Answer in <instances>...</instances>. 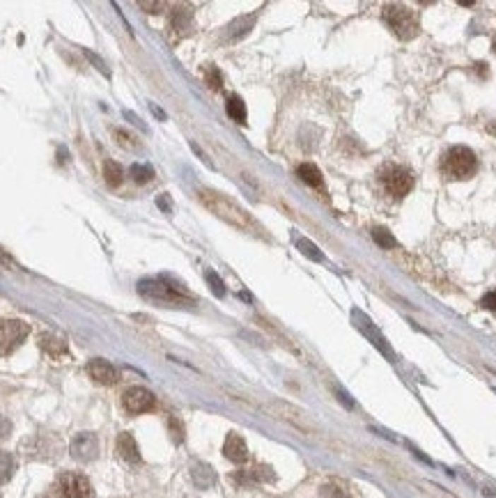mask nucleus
<instances>
[{"instance_id":"cd10ccee","label":"nucleus","mask_w":496,"mask_h":498,"mask_svg":"<svg viewBox=\"0 0 496 498\" xmlns=\"http://www.w3.org/2000/svg\"><path fill=\"white\" fill-rule=\"evenodd\" d=\"M168 425H170V429H172L175 441H177V444H179V441L184 439V434H182V425L177 422V418H170V420H168Z\"/></svg>"},{"instance_id":"f8f14e48","label":"nucleus","mask_w":496,"mask_h":498,"mask_svg":"<svg viewBox=\"0 0 496 498\" xmlns=\"http://www.w3.org/2000/svg\"><path fill=\"white\" fill-rule=\"evenodd\" d=\"M223 455L230 459V462H237V464H242L248 459V448H246V441L235 434V432H230L228 439H225V444H223Z\"/></svg>"},{"instance_id":"2f4dec72","label":"nucleus","mask_w":496,"mask_h":498,"mask_svg":"<svg viewBox=\"0 0 496 498\" xmlns=\"http://www.w3.org/2000/svg\"><path fill=\"white\" fill-rule=\"evenodd\" d=\"M9 432H12V422H9L7 418L0 416V439H5Z\"/></svg>"},{"instance_id":"9d476101","label":"nucleus","mask_w":496,"mask_h":498,"mask_svg":"<svg viewBox=\"0 0 496 498\" xmlns=\"http://www.w3.org/2000/svg\"><path fill=\"white\" fill-rule=\"evenodd\" d=\"M354 319H356V326H358V331H361V333L365 336V338H370L372 340V345L379 349V352L384 354V356H389V358H393V352H391V347H389V343H386L384 340V336L379 333V331L374 328V324L370 319H365L361 312H354Z\"/></svg>"},{"instance_id":"f03ea898","label":"nucleus","mask_w":496,"mask_h":498,"mask_svg":"<svg viewBox=\"0 0 496 498\" xmlns=\"http://www.w3.org/2000/svg\"><path fill=\"white\" fill-rule=\"evenodd\" d=\"M138 292H141V297L163 303V306H193V299L182 287H175V285L159 278L141 280L138 283Z\"/></svg>"},{"instance_id":"0eeeda50","label":"nucleus","mask_w":496,"mask_h":498,"mask_svg":"<svg viewBox=\"0 0 496 498\" xmlns=\"http://www.w3.org/2000/svg\"><path fill=\"white\" fill-rule=\"evenodd\" d=\"M58 496L60 498H95L90 480L83 473H62L58 478Z\"/></svg>"},{"instance_id":"ddd939ff","label":"nucleus","mask_w":496,"mask_h":498,"mask_svg":"<svg viewBox=\"0 0 496 498\" xmlns=\"http://www.w3.org/2000/svg\"><path fill=\"white\" fill-rule=\"evenodd\" d=\"M117 455L124 459L129 464H138L141 462V450L136 446V439L129 434V432H122L117 437Z\"/></svg>"},{"instance_id":"b1692460","label":"nucleus","mask_w":496,"mask_h":498,"mask_svg":"<svg viewBox=\"0 0 496 498\" xmlns=\"http://www.w3.org/2000/svg\"><path fill=\"white\" fill-rule=\"evenodd\" d=\"M131 177L136 184H147V182H152L154 177V170H152V165H141V163H134L131 165Z\"/></svg>"},{"instance_id":"f3484780","label":"nucleus","mask_w":496,"mask_h":498,"mask_svg":"<svg viewBox=\"0 0 496 498\" xmlns=\"http://www.w3.org/2000/svg\"><path fill=\"white\" fill-rule=\"evenodd\" d=\"M191 12L187 7H177L175 12L170 14V28L177 35H187L189 32V28H191Z\"/></svg>"},{"instance_id":"f257e3e1","label":"nucleus","mask_w":496,"mask_h":498,"mask_svg":"<svg viewBox=\"0 0 496 498\" xmlns=\"http://www.w3.org/2000/svg\"><path fill=\"white\" fill-rule=\"evenodd\" d=\"M198 198H200L202 205H205V207L211 211V214H216L218 218H223L225 223L235 225V227H239V230H253V227H255L253 220H251V216H248L242 207H237L230 198H225L223 193L202 189V191L198 193Z\"/></svg>"},{"instance_id":"2eb2a0df","label":"nucleus","mask_w":496,"mask_h":498,"mask_svg":"<svg viewBox=\"0 0 496 498\" xmlns=\"http://www.w3.org/2000/svg\"><path fill=\"white\" fill-rule=\"evenodd\" d=\"M297 174L303 184H308V186L317 189V191H324V179H321V172L315 163H301L297 168Z\"/></svg>"},{"instance_id":"412c9836","label":"nucleus","mask_w":496,"mask_h":498,"mask_svg":"<svg viewBox=\"0 0 496 498\" xmlns=\"http://www.w3.org/2000/svg\"><path fill=\"white\" fill-rule=\"evenodd\" d=\"M255 23V14H248V16H244V18H239L237 23H232L228 28V35H230V40H237V37H244L248 30H251V25Z\"/></svg>"},{"instance_id":"423d86ee","label":"nucleus","mask_w":496,"mask_h":498,"mask_svg":"<svg viewBox=\"0 0 496 498\" xmlns=\"http://www.w3.org/2000/svg\"><path fill=\"white\" fill-rule=\"evenodd\" d=\"M382 182L393 198H404L413 189V174L402 165H389L382 172Z\"/></svg>"},{"instance_id":"1a4fd4ad","label":"nucleus","mask_w":496,"mask_h":498,"mask_svg":"<svg viewBox=\"0 0 496 498\" xmlns=\"http://www.w3.org/2000/svg\"><path fill=\"white\" fill-rule=\"evenodd\" d=\"M71 455L78 459V462H92L99 455V441L92 432H81V434L73 437L71 441Z\"/></svg>"},{"instance_id":"393cba45","label":"nucleus","mask_w":496,"mask_h":498,"mask_svg":"<svg viewBox=\"0 0 496 498\" xmlns=\"http://www.w3.org/2000/svg\"><path fill=\"white\" fill-rule=\"evenodd\" d=\"M202 76H205L207 85L211 90H220V88H223V76H220V71L214 67V64H207V67L202 69Z\"/></svg>"},{"instance_id":"72a5a7b5","label":"nucleus","mask_w":496,"mask_h":498,"mask_svg":"<svg viewBox=\"0 0 496 498\" xmlns=\"http://www.w3.org/2000/svg\"><path fill=\"white\" fill-rule=\"evenodd\" d=\"M159 207H165V209H170V202H168V200H165V196H161V198H159Z\"/></svg>"},{"instance_id":"dca6fc26","label":"nucleus","mask_w":496,"mask_h":498,"mask_svg":"<svg viewBox=\"0 0 496 498\" xmlns=\"http://www.w3.org/2000/svg\"><path fill=\"white\" fill-rule=\"evenodd\" d=\"M40 345H42L44 352L49 354V356H53V358H64V356H67V345H64V340L55 338V336L44 333L40 338Z\"/></svg>"},{"instance_id":"a211bd4d","label":"nucleus","mask_w":496,"mask_h":498,"mask_svg":"<svg viewBox=\"0 0 496 498\" xmlns=\"http://www.w3.org/2000/svg\"><path fill=\"white\" fill-rule=\"evenodd\" d=\"M225 113L230 115L235 119V122H239V124H244L246 122V117H248V113H246V104L242 101V97H237V95H232L228 99V104H225Z\"/></svg>"},{"instance_id":"7c9ffc66","label":"nucleus","mask_w":496,"mask_h":498,"mask_svg":"<svg viewBox=\"0 0 496 498\" xmlns=\"http://www.w3.org/2000/svg\"><path fill=\"white\" fill-rule=\"evenodd\" d=\"M480 306H483V308H487V310H496V292L487 294V297L480 301Z\"/></svg>"},{"instance_id":"a878e982","label":"nucleus","mask_w":496,"mask_h":498,"mask_svg":"<svg viewBox=\"0 0 496 498\" xmlns=\"http://www.w3.org/2000/svg\"><path fill=\"white\" fill-rule=\"evenodd\" d=\"M297 246L301 248V253L306 255V257H310V260H315V262H321L324 260V255L319 253V248L312 244V242H308V239H303V237H299L297 239Z\"/></svg>"},{"instance_id":"c85d7f7f","label":"nucleus","mask_w":496,"mask_h":498,"mask_svg":"<svg viewBox=\"0 0 496 498\" xmlns=\"http://www.w3.org/2000/svg\"><path fill=\"white\" fill-rule=\"evenodd\" d=\"M321 494H324V498H345V494L333 485H326L324 490H321Z\"/></svg>"},{"instance_id":"39448f33","label":"nucleus","mask_w":496,"mask_h":498,"mask_svg":"<svg viewBox=\"0 0 496 498\" xmlns=\"http://www.w3.org/2000/svg\"><path fill=\"white\" fill-rule=\"evenodd\" d=\"M30 333V326L21 319H3L0 321V356L12 354Z\"/></svg>"},{"instance_id":"6ab92c4d","label":"nucleus","mask_w":496,"mask_h":498,"mask_svg":"<svg viewBox=\"0 0 496 498\" xmlns=\"http://www.w3.org/2000/svg\"><path fill=\"white\" fill-rule=\"evenodd\" d=\"M122 177H124V170L119 168V163L113 161V159H108L104 163V179H106L108 186L110 189H117L119 184H122Z\"/></svg>"},{"instance_id":"7ed1b4c3","label":"nucleus","mask_w":496,"mask_h":498,"mask_svg":"<svg viewBox=\"0 0 496 498\" xmlns=\"http://www.w3.org/2000/svg\"><path fill=\"white\" fill-rule=\"evenodd\" d=\"M441 170H444L446 177L450 179H468V177H473L478 170V159L468 147L457 145L444 156Z\"/></svg>"},{"instance_id":"20e7f679","label":"nucleus","mask_w":496,"mask_h":498,"mask_svg":"<svg viewBox=\"0 0 496 498\" xmlns=\"http://www.w3.org/2000/svg\"><path fill=\"white\" fill-rule=\"evenodd\" d=\"M384 18H386V23L393 28V32L400 37V40H411V37L418 32L416 14H413L411 9L402 7V5H386L384 7Z\"/></svg>"},{"instance_id":"4be33fe9","label":"nucleus","mask_w":496,"mask_h":498,"mask_svg":"<svg viewBox=\"0 0 496 498\" xmlns=\"http://www.w3.org/2000/svg\"><path fill=\"white\" fill-rule=\"evenodd\" d=\"M14 473V459L5 450H0V485H5Z\"/></svg>"},{"instance_id":"aec40b11","label":"nucleus","mask_w":496,"mask_h":498,"mask_svg":"<svg viewBox=\"0 0 496 498\" xmlns=\"http://www.w3.org/2000/svg\"><path fill=\"white\" fill-rule=\"evenodd\" d=\"M191 473H193V482H196L198 487H205V490H207V487L214 485V480H216L214 471H211L207 464H196V466H193Z\"/></svg>"},{"instance_id":"bb28decb","label":"nucleus","mask_w":496,"mask_h":498,"mask_svg":"<svg viewBox=\"0 0 496 498\" xmlns=\"http://www.w3.org/2000/svg\"><path fill=\"white\" fill-rule=\"evenodd\" d=\"M205 278H207V283H209V287H211V292L216 294V297H223L225 294V285H223V280L218 278V275L211 271V269H207L205 271Z\"/></svg>"},{"instance_id":"c756f323","label":"nucleus","mask_w":496,"mask_h":498,"mask_svg":"<svg viewBox=\"0 0 496 498\" xmlns=\"http://www.w3.org/2000/svg\"><path fill=\"white\" fill-rule=\"evenodd\" d=\"M141 7L147 9L150 14H159V12H163V9H165V3H141Z\"/></svg>"},{"instance_id":"5701e85b","label":"nucleus","mask_w":496,"mask_h":498,"mask_svg":"<svg viewBox=\"0 0 496 498\" xmlns=\"http://www.w3.org/2000/svg\"><path fill=\"white\" fill-rule=\"evenodd\" d=\"M372 239H374V244H377V246L386 248V251H389V248H395V246H398V242H395V237L389 232V230H384V227H374V230H372Z\"/></svg>"},{"instance_id":"6e6552de","label":"nucleus","mask_w":496,"mask_h":498,"mask_svg":"<svg viewBox=\"0 0 496 498\" xmlns=\"http://www.w3.org/2000/svg\"><path fill=\"white\" fill-rule=\"evenodd\" d=\"M122 404L129 413H147L156 407V398L147 391V389H141V386H134V389H129L124 395H122Z\"/></svg>"},{"instance_id":"4468645a","label":"nucleus","mask_w":496,"mask_h":498,"mask_svg":"<svg viewBox=\"0 0 496 498\" xmlns=\"http://www.w3.org/2000/svg\"><path fill=\"white\" fill-rule=\"evenodd\" d=\"M235 482H242V485H251V482H269L273 480V471L269 466H255V468H248V471H239L232 475Z\"/></svg>"},{"instance_id":"473e14b6","label":"nucleus","mask_w":496,"mask_h":498,"mask_svg":"<svg viewBox=\"0 0 496 498\" xmlns=\"http://www.w3.org/2000/svg\"><path fill=\"white\" fill-rule=\"evenodd\" d=\"M115 138H117V143L122 145V147H131V143H129V141H131V138H129L126 134H122V131H115Z\"/></svg>"},{"instance_id":"9b49d317","label":"nucleus","mask_w":496,"mask_h":498,"mask_svg":"<svg viewBox=\"0 0 496 498\" xmlns=\"http://www.w3.org/2000/svg\"><path fill=\"white\" fill-rule=\"evenodd\" d=\"M88 372L90 377L95 379L97 384L101 386H113L117 381V370H115V365H110L108 361H104V358H95V361H90L88 363Z\"/></svg>"}]
</instances>
